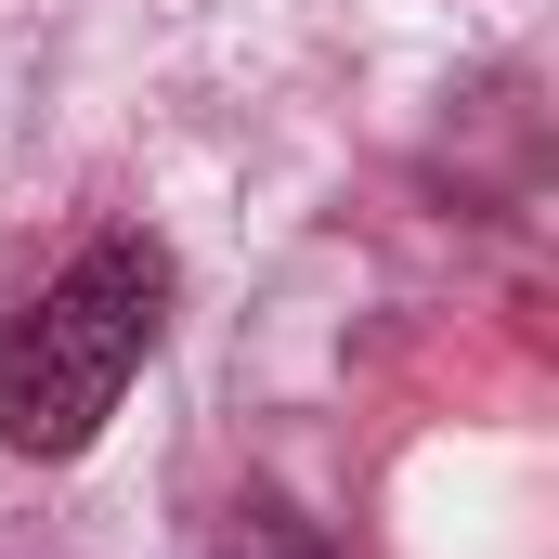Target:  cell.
Returning a JSON list of instances; mask_svg holds the SVG:
<instances>
[{"instance_id": "6da1fadb", "label": "cell", "mask_w": 559, "mask_h": 559, "mask_svg": "<svg viewBox=\"0 0 559 559\" xmlns=\"http://www.w3.org/2000/svg\"><path fill=\"white\" fill-rule=\"evenodd\" d=\"M156 325H169V261L143 235H92L0 325V442L13 455H79L118 417V391L143 378Z\"/></svg>"}, {"instance_id": "7a4b0ae2", "label": "cell", "mask_w": 559, "mask_h": 559, "mask_svg": "<svg viewBox=\"0 0 559 559\" xmlns=\"http://www.w3.org/2000/svg\"><path fill=\"white\" fill-rule=\"evenodd\" d=\"M209 559H338V547H325L286 495H235V521H222V547H209Z\"/></svg>"}]
</instances>
